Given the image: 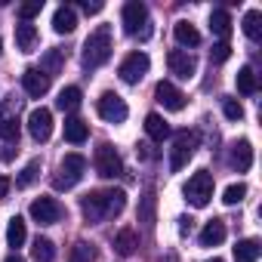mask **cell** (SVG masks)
<instances>
[{"mask_svg": "<svg viewBox=\"0 0 262 262\" xmlns=\"http://www.w3.org/2000/svg\"><path fill=\"white\" fill-rule=\"evenodd\" d=\"M126 207V191L123 188H111V191H90L80 198V213L86 219V225H99L105 219L120 216Z\"/></svg>", "mask_w": 262, "mask_h": 262, "instance_id": "obj_1", "label": "cell"}, {"mask_svg": "<svg viewBox=\"0 0 262 262\" xmlns=\"http://www.w3.org/2000/svg\"><path fill=\"white\" fill-rule=\"evenodd\" d=\"M111 50H114V43H111V28L108 25H99L90 37H86V43H83V65L93 71V68H102L108 59H111Z\"/></svg>", "mask_w": 262, "mask_h": 262, "instance_id": "obj_2", "label": "cell"}, {"mask_svg": "<svg viewBox=\"0 0 262 262\" xmlns=\"http://www.w3.org/2000/svg\"><path fill=\"white\" fill-rule=\"evenodd\" d=\"M194 148H198V133L194 129H179L170 148V173H179L182 167H188V161L194 158Z\"/></svg>", "mask_w": 262, "mask_h": 262, "instance_id": "obj_3", "label": "cell"}, {"mask_svg": "<svg viewBox=\"0 0 262 262\" xmlns=\"http://www.w3.org/2000/svg\"><path fill=\"white\" fill-rule=\"evenodd\" d=\"M123 31L129 37H148L151 34V25H148V7L139 4V0H129L123 7Z\"/></svg>", "mask_w": 262, "mask_h": 262, "instance_id": "obj_4", "label": "cell"}, {"mask_svg": "<svg viewBox=\"0 0 262 262\" xmlns=\"http://www.w3.org/2000/svg\"><path fill=\"white\" fill-rule=\"evenodd\" d=\"M213 176L207 173V170H198L188 182H185V188H182V194H185V201L191 204V207H207L210 201H213Z\"/></svg>", "mask_w": 262, "mask_h": 262, "instance_id": "obj_5", "label": "cell"}, {"mask_svg": "<svg viewBox=\"0 0 262 262\" xmlns=\"http://www.w3.org/2000/svg\"><path fill=\"white\" fill-rule=\"evenodd\" d=\"M83 170H86V158H83V155H77V151H71V155H65V158H62V167H59V173H62V176H56V179H53V185H56V188H74V185L80 182Z\"/></svg>", "mask_w": 262, "mask_h": 262, "instance_id": "obj_6", "label": "cell"}, {"mask_svg": "<svg viewBox=\"0 0 262 262\" xmlns=\"http://www.w3.org/2000/svg\"><path fill=\"white\" fill-rule=\"evenodd\" d=\"M93 164H96V173H99L102 179H114V176L123 173V161H120V155L114 151V145H108V142H102V145L96 148Z\"/></svg>", "mask_w": 262, "mask_h": 262, "instance_id": "obj_7", "label": "cell"}, {"mask_svg": "<svg viewBox=\"0 0 262 262\" xmlns=\"http://www.w3.org/2000/svg\"><path fill=\"white\" fill-rule=\"evenodd\" d=\"M148 68H151V59H148L145 53H129V56L120 62L117 74H120L123 83H139V80L148 74Z\"/></svg>", "mask_w": 262, "mask_h": 262, "instance_id": "obj_8", "label": "cell"}, {"mask_svg": "<svg viewBox=\"0 0 262 262\" xmlns=\"http://www.w3.org/2000/svg\"><path fill=\"white\" fill-rule=\"evenodd\" d=\"M96 108H99V117H102V120H108V123H123V120H126V114H129L126 102H123L117 93H102V96H99V102H96Z\"/></svg>", "mask_w": 262, "mask_h": 262, "instance_id": "obj_9", "label": "cell"}, {"mask_svg": "<svg viewBox=\"0 0 262 262\" xmlns=\"http://www.w3.org/2000/svg\"><path fill=\"white\" fill-rule=\"evenodd\" d=\"M28 213H31V219H34L37 225H56V222L62 219V204H59L56 198H37Z\"/></svg>", "mask_w": 262, "mask_h": 262, "instance_id": "obj_10", "label": "cell"}, {"mask_svg": "<svg viewBox=\"0 0 262 262\" xmlns=\"http://www.w3.org/2000/svg\"><path fill=\"white\" fill-rule=\"evenodd\" d=\"M28 133L34 142H47L53 136V111L50 108H34L28 114Z\"/></svg>", "mask_w": 262, "mask_h": 262, "instance_id": "obj_11", "label": "cell"}, {"mask_svg": "<svg viewBox=\"0 0 262 262\" xmlns=\"http://www.w3.org/2000/svg\"><path fill=\"white\" fill-rule=\"evenodd\" d=\"M167 65H170V74H176L182 80L194 77V71H198V59L188 50H170L167 53Z\"/></svg>", "mask_w": 262, "mask_h": 262, "instance_id": "obj_12", "label": "cell"}, {"mask_svg": "<svg viewBox=\"0 0 262 262\" xmlns=\"http://www.w3.org/2000/svg\"><path fill=\"white\" fill-rule=\"evenodd\" d=\"M155 96H158V102H161L167 111H182V108H185V93H182L176 83H170V80H161V83L155 86Z\"/></svg>", "mask_w": 262, "mask_h": 262, "instance_id": "obj_13", "label": "cell"}, {"mask_svg": "<svg viewBox=\"0 0 262 262\" xmlns=\"http://www.w3.org/2000/svg\"><path fill=\"white\" fill-rule=\"evenodd\" d=\"M22 86H25V93H28L31 99H40V96L50 93V77H47L40 68H25V74H22Z\"/></svg>", "mask_w": 262, "mask_h": 262, "instance_id": "obj_14", "label": "cell"}, {"mask_svg": "<svg viewBox=\"0 0 262 262\" xmlns=\"http://www.w3.org/2000/svg\"><path fill=\"white\" fill-rule=\"evenodd\" d=\"M77 28V13H74V7H59L56 13H53V31L56 34H71Z\"/></svg>", "mask_w": 262, "mask_h": 262, "instance_id": "obj_15", "label": "cell"}, {"mask_svg": "<svg viewBox=\"0 0 262 262\" xmlns=\"http://www.w3.org/2000/svg\"><path fill=\"white\" fill-rule=\"evenodd\" d=\"M231 167H234L237 173H247V170L253 167V145H250L247 139H241V142L231 148Z\"/></svg>", "mask_w": 262, "mask_h": 262, "instance_id": "obj_16", "label": "cell"}, {"mask_svg": "<svg viewBox=\"0 0 262 262\" xmlns=\"http://www.w3.org/2000/svg\"><path fill=\"white\" fill-rule=\"evenodd\" d=\"M201 247H219L222 241H225V222L222 219H210L207 225H204V231H201Z\"/></svg>", "mask_w": 262, "mask_h": 262, "instance_id": "obj_17", "label": "cell"}, {"mask_svg": "<svg viewBox=\"0 0 262 262\" xmlns=\"http://www.w3.org/2000/svg\"><path fill=\"white\" fill-rule=\"evenodd\" d=\"M145 133H148V139L151 142H164V139H170V123L161 117V114H148L145 117Z\"/></svg>", "mask_w": 262, "mask_h": 262, "instance_id": "obj_18", "label": "cell"}, {"mask_svg": "<svg viewBox=\"0 0 262 262\" xmlns=\"http://www.w3.org/2000/svg\"><path fill=\"white\" fill-rule=\"evenodd\" d=\"M65 139H68L71 145H83V142L90 139V126H86V120L68 117V120H65Z\"/></svg>", "mask_w": 262, "mask_h": 262, "instance_id": "obj_19", "label": "cell"}, {"mask_svg": "<svg viewBox=\"0 0 262 262\" xmlns=\"http://www.w3.org/2000/svg\"><path fill=\"white\" fill-rule=\"evenodd\" d=\"M16 47H19L22 53H34V47H37V28H34L31 22L16 25Z\"/></svg>", "mask_w": 262, "mask_h": 262, "instance_id": "obj_20", "label": "cell"}, {"mask_svg": "<svg viewBox=\"0 0 262 262\" xmlns=\"http://www.w3.org/2000/svg\"><path fill=\"white\" fill-rule=\"evenodd\" d=\"M259 253H262V247H259L256 237H244V241L234 244V262H256Z\"/></svg>", "mask_w": 262, "mask_h": 262, "instance_id": "obj_21", "label": "cell"}, {"mask_svg": "<svg viewBox=\"0 0 262 262\" xmlns=\"http://www.w3.org/2000/svg\"><path fill=\"white\" fill-rule=\"evenodd\" d=\"M136 247H139V234H136L133 228H120V231H117V237H114V250H117L120 256H133Z\"/></svg>", "mask_w": 262, "mask_h": 262, "instance_id": "obj_22", "label": "cell"}, {"mask_svg": "<svg viewBox=\"0 0 262 262\" xmlns=\"http://www.w3.org/2000/svg\"><path fill=\"white\" fill-rule=\"evenodd\" d=\"M210 31H213L219 40H228V34H231V16H228L225 10H213V13H210Z\"/></svg>", "mask_w": 262, "mask_h": 262, "instance_id": "obj_23", "label": "cell"}, {"mask_svg": "<svg viewBox=\"0 0 262 262\" xmlns=\"http://www.w3.org/2000/svg\"><path fill=\"white\" fill-rule=\"evenodd\" d=\"M173 34H176V43H179V47H198V43H201V31H198L191 22H176Z\"/></svg>", "mask_w": 262, "mask_h": 262, "instance_id": "obj_24", "label": "cell"}, {"mask_svg": "<svg viewBox=\"0 0 262 262\" xmlns=\"http://www.w3.org/2000/svg\"><path fill=\"white\" fill-rule=\"evenodd\" d=\"M25 237H28L25 219H22V216H13V219H10V225H7V244H10L13 250H19V247L25 244Z\"/></svg>", "mask_w": 262, "mask_h": 262, "instance_id": "obj_25", "label": "cell"}, {"mask_svg": "<svg viewBox=\"0 0 262 262\" xmlns=\"http://www.w3.org/2000/svg\"><path fill=\"white\" fill-rule=\"evenodd\" d=\"M62 68H65V53H62V50H47L43 59H40V71H43L47 77H53V74H59Z\"/></svg>", "mask_w": 262, "mask_h": 262, "instance_id": "obj_26", "label": "cell"}, {"mask_svg": "<svg viewBox=\"0 0 262 262\" xmlns=\"http://www.w3.org/2000/svg\"><path fill=\"white\" fill-rule=\"evenodd\" d=\"M80 99H83L80 86H65L59 93V99H56V108L59 111H74V108H80Z\"/></svg>", "mask_w": 262, "mask_h": 262, "instance_id": "obj_27", "label": "cell"}, {"mask_svg": "<svg viewBox=\"0 0 262 262\" xmlns=\"http://www.w3.org/2000/svg\"><path fill=\"white\" fill-rule=\"evenodd\" d=\"M31 256H34L37 262H53V259H56V244H53L50 237H37L34 247H31Z\"/></svg>", "mask_w": 262, "mask_h": 262, "instance_id": "obj_28", "label": "cell"}, {"mask_svg": "<svg viewBox=\"0 0 262 262\" xmlns=\"http://www.w3.org/2000/svg\"><path fill=\"white\" fill-rule=\"evenodd\" d=\"M262 16H259V10H247V16H244V34L250 37V40H259V34H262Z\"/></svg>", "mask_w": 262, "mask_h": 262, "instance_id": "obj_29", "label": "cell"}, {"mask_svg": "<svg viewBox=\"0 0 262 262\" xmlns=\"http://www.w3.org/2000/svg\"><path fill=\"white\" fill-rule=\"evenodd\" d=\"M234 83H237V90H241L244 96H253V93H256V74H253V68H250V65H244V68L237 71Z\"/></svg>", "mask_w": 262, "mask_h": 262, "instance_id": "obj_30", "label": "cell"}, {"mask_svg": "<svg viewBox=\"0 0 262 262\" xmlns=\"http://www.w3.org/2000/svg\"><path fill=\"white\" fill-rule=\"evenodd\" d=\"M37 176H40V161H28V164L22 167V173H19L16 185H19V188H28V185H34V182H37Z\"/></svg>", "mask_w": 262, "mask_h": 262, "instance_id": "obj_31", "label": "cell"}, {"mask_svg": "<svg viewBox=\"0 0 262 262\" xmlns=\"http://www.w3.org/2000/svg\"><path fill=\"white\" fill-rule=\"evenodd\" d=\"M155 204H158L155 191H145L142 194V204H139V222H145V225L155 222Z\"/></svg>", "mask_w": 262, "mask_h": 262, "instance_id": "obj_32", "label": "cell"}, {"mask_svg": "<svg viewBox=\"0 0 262 262\" xmlns=\"http://www.w3.org/2000/svg\"><path fill=\"white\" fill-rule=\"evenodd\" d=\"M96 259V250H93V244H86V241H77L74 247H71V259L68 262H93Z\"/></svg>", "mask_w": 262, "mask_h": 262, "instance_id": "obj_33", "label": "cell"}, {"mask_svg": "<svg viewBox=\"0 0 262 262\" xmlns=\"http://www.w3.org/2000/svg\"><path fill=\"white\" fill-rule=\"evenodd\" d=\"M244 198H247V185H244V182H234V185H228V188H225V194H222V201H225L228 207L241 204Z\"/></svg>", "mask_w": 262, "mask_h": 262, "instance_id": "obj_34", "label": "cell"}, {"mask_svg": "<svg viewBox=\"0 0 262 262\" xmlns=\"http://www.w3.org/2000/svg\"><path fill=\"white\" fill-rule=\"evenodd\" d=\"M0 139H7V145H16L19 142V117L0 123Z\"/></svg>", "mask_w": 262, "mask_h": 262, "instance_id": "obj_35", "label": "cell"}, {"mask_svg": "<svg viewBox=\"0 0 262 262\" xmlns=\"http://www.w3.org/2000/svg\"><path fill=\"white\" fill-rule=\"evenodd\" d=\"M222 114H225L228 120H241V117H244V108H241L237 99H228V96H225V99H222Z\"/></svg>", "mask_w": 262, "mask_h": 262, "instance_id": "obj_36", "label": "cell"}, {"mask_svg": "<svg viewBox=\"0 0 262 262\" xmlns=\"http://www.w3.org/2000/svg\"><path fill=\"white\" fill-rule=\"evenodd\" d=\"M228 56H231V47H228V40H219V43H213V50H210V62L222 65Z\"/></svg>", "mask_w": 262, "mask_h": 262, "instance_id": "obj_37", "label": "cell"}, {"mask_svg": "<svg viewBox=\"0 0 262 262\" xmlns=\"http://www.w3.org/2000/svg\"><path fill=\"white\" fill-rule=\"evenodd\" d=\"M40 10H43V0H34V4H22L19 7V16H22V22H31L34 16H40Z\"/></svg>", "mask_w": 262, "mask_h": 262, "instance_id": "obj_38", "label": "cell"}, {"mask_svg": "<svg viewBox=\"0 0 262 262\" xmlns=\"http://www.w3.org/2000/svg\"><path fill=\"white\" fill-rule=\"evenodd\" d=\"M16 111H19V102H16V99H10V102H0V123L16 120Z\"/></svg>", "mask_w": 262, "mask_h": 262, "instance_id": "obj_39", "label": "cell"}, {"mask_svg": "<svg viewBox=\"0 0 262 262\" xmlns=\"http://www.w3.org/2000/svg\"><path fill=\"white\" fill-rule=\"evenodd\" d=\"M13 155H16V145H4V151H0V161L10 164V161H13Z\"/></svg>", "mask_w": 262, "mask_h": 262, "instance_id": "obj_40", "label": "cell"}, {"mask_svg": "<svg viewBox=\"0 0 262 262\" xmlns=\"http://www.w3.org/2000/svg\"><path fill=\"white\" fill-rule=\"evenodd\" d=\"M10 185H13V182H10L4 173H0V198H7V194H10Z\"/></svg>", "mask_w": 262, "mask_h": 262, "instance_id": "obj_41", "label": "cell"}, {"mask_svg": "<svg viewBox=\"0 0 262 262\" xmlns=\"http://www.w3.org/2000/svg\"><path fill=\"white\" fill-rule=\"evenodd\" d=\"M83 13L90 16V13H102V4H83Z\"/></svg>", "mask_w": 262, "mask_h": 262, "instance_id": "obj_42", "label": "cell"}, {"mask_svg": "<svg viewBox=\"0 0 262 262\" xmlns=\"http://www.w3.org/2000/svg\"><path fill=\"white\" fill-rule=\"evenodd\" d=\"M179 222H182V225H179V231H182V234H185V231H191V219H179Z\"/></svg>", "mask_w": 262, "mask_h": 262, "instance_id": "obj_43", "label": "cell"}, {"mask_svg": "<svg viewBox=\"0 0 262 262\" xmlns=\"http://www.w3.org/2000/svg\"><path fill=\"white\" fill-rule=\"evenodd\" d=\"M4 262H25V259H22V256H19V253H13V256H7V259H4Z\"/></svg>", "mask_w": 262, "mask_h": 262, "instance_id": "obj_44", "label": "cell"}, {"mask_svg": "<svg viewBox=\"0 0 262 262\" xmlns=\"http://www.w3.org/2000/svg\"><path fill=\"white\" fill-rule=\"evenodd\" d=\"M210 262H222V259H210Z\"/></svg>", "mask_w": 262, "mask_h": 262, "instance_id": "obj_45", "label": "cell"}, {"mask_svg": "<svg viewBox=\"0 0 262 262\" xmlns=\"http://www.w3.org/2000/svg\"><path fill=\"white\" fill-rule=\"evenodd\" d=\"M0 53H4V43H0Z\"/></svg>", "mask_w": 262, "mask_h": 262, "instance_id": "obj_46", "label": "cell"}]
</instances>
